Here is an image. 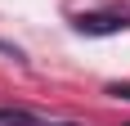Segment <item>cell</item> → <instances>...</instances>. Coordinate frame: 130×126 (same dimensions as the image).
Here are the masks:
<instances>
[{
  "instance_id": "7a4b0ae2",
  "label": "cell",
  "mask_w": 130,
  "mask_h": 126,
  "mask_svg": "<svg viewBox=\"0 0 130 126\" xmlns=\"http://www.w3.org/2000/svg\"><path fill=\"white\" fill-rule=\"evenodd\" d=\"M0 126H45V122H36V117L23 113V108H0Z\"/></svg>"
},
{
  "instance_id": "3957f363",
  "label": "cell",
  "mask_w": 130,
  "mask_h": 126,
  "mask_svg": "<svg viewBox=\"0 0 130 126\" xmlns=\"http://www.w3.org/2000/svg\"><path fill=\"white\" fill-rule=\"evenodd\" d=\"M108 95H117V99H130V81H112V86H108Z\"/></svg>"
},
{
  "instance_id": "6da1fadb",
  "label": "cell",
  "mask_w": 130,
  "mask_h": 126,
  "mask_svg": "<svg viewBox=\"0 0 130 126\" xmlns=\"http://www.w3.org/2000/svg\"><path fill=\"white\" fill-rule=\"evenodd\" d=\"M121 27H130L126 14H108V9L81 14V18H76V32H81V36H112V32H121Z\"/></svg>"
}]
</instances>
